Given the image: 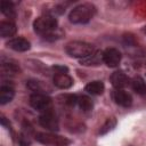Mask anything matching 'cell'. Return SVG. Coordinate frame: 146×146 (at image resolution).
<instances>
[{
    "mask_svg": "<svg viewBox=\"0 0 146 146\" xmlns=\"http://www.w3.org/2000/svg\"><path fill=\"white\" fill-rule=\"evenodd\" d=\"M0 9H1V13L8 17V18H15L16 17V13H15V9H14V6L11 2L9 1H6V0H2L1 3H0Z\"/></svg>",
    "mask_w": 146,
    "mask_h": 146,
    "instance_id": "e0dca14e",
    "label": "cell"
},
{
    "mask_svg": "<svg viewBox=\"0 0 146 146\" xmlns=\"http://www.w3.org/2000/svg\"><path fill=\"white\" fill-rule=\"evenodd\" d=\"M131 87L133 91L140 96H146V82L143 78L136 76L131 80Z\"/></svg>",
    "mask_w": 146,
    "mask_h": 146,
    "instance_id": "4fadbf2b",
    "label": "cell"
},
{
    "mask_svg": "<svg viewBox=\"0 0 146 146\" xmlns=\"http://www.w3.org/2000/svg\"><path fill=\"white\" fill-rule=\"evenodd\" d=\"M39 122L40 124L46 128L49 131H57L59 128V123L57 117L51 113V112H44L40 117H39Z\"/></svg>",
    "mask_w": 146,
    "mask_h": 146,
    "instance_id": "8992f818",
    "label": "cell"
},
{
    "mask_svg": "<svg viewBox=\"0 0 146 146\" xmlns=\"http://www.w3.org/2000/svg\"><path fill=\"white\" fill-rule=\"evenodd\" d=\"M34 31L44 38L54 35L57 30V19L51 15H43L38 17L33 23Z\"/></svg>",
    "mask_w": 146,
    "mask_h": 146,
    "instance_id": "7a4b0ae2",
    "label": "cell"
},
{
    "mask_svg": "<svg viewBox=\"0 0 146 146\" xmlns=\"http://www.w3.org/2000/svg\"><path fill=\"white\" fill-rule=\"evenodd\" d=\"M104 83L102 81H91L86 86V91L90 95H102L104 91Z\"/></svg>",
    "mask_w": 146,
    "mask_h": 146,
    "instance_id": "2e32d148",
    "label": "cell"
},
{
    "mask_svg": "<svg viewBox=\"0 0 146 146\" xmlns=\"http://www.w3.org/2000/svg\"><path fill=\"white\" fill-rule=\"evenodd\" d=\"M103 59L108 67H116L121 62V52L115 48H108L103 52Z\"/></svg>",
    "mask_w": 146,
    "mask_h": 146,
    "instance_id": "52a82bcc",
    "label": "cell"
},
{
    "mask_svg": "<svg viewBox=\"0 0 146 146\" xmlns=\"http://www.w3.org/2000/svg\"><path fill=\"white\" fill-rule=\"evenodd\" d=\"M27 87H29L32 91H35V94H43V86L41 84L40 81L31 80V81L27 82Z\"/></svg>",
    "mask_w": 146,
    "mask_h": 146,
    "instance_id": "ffe728a7",
    "label": "cell"
},
{
    "mask_svg": "<svg viewBox=\"0 0 146 146\" xmlns=\"http://www.w3.org/2000/svg\"><path fill=\"white\" fill-rule=\"evenodd\" d=\"M78 104H79V107L83 111V112H89L92 110V100L88 97V96H81L78 98Z\"/></svg>",
    "mask_w": 146,
    "mask_h": 146,
    "instance_id": "ac0fdd59",
    "label": "cell"
},
{
    "mask_svg": "<svg viewBox=\"0 0 146 146\" xmlns=\"http://www.w3.org/2000/svg\"><path fill=\"white\" fill-rule=\"evenodd\" d=\"M113 99L115 103L123 107H129L132 104V97L129 92H127L123 89H116L113 94Z\"/></svg>",
    "mask_w": 146,
    "mask_h": 146,
    "instance_id": "ba28073f",
    "label": "cell"
},
{
    "mask_svg": "<svg viewBox=\"0 0 146 146\" xmlns=\"http://www.w3.org/2000/svg\"><path fill=\"white\" fill-rule=\"evenodd\" d=\"M8 48L15 51H26L30 49V42L24 38H14L7 42Z\"/></svg>",
    "mask_w": 146,
    "mask_h": 146,
    "instance_id": "9c48e42d",
    "label": "cell"
},
{
    "mask_svg": "<svg viewBox=\"0 0 146 146\" xmlns=\"http://www.w3.org/2000/svg\"><path fill=\"white\" fill-rule=\"evenodd\" d=\"M36 141L44 144V145H52V146H67L71 141L62 136H57L54 133H46V132H39L35 135Z\"/></svg>",
    "mask_w": 146,
    "mask_h": 146,
    "instance_id": "277c9868",
    "label": "cell"
},
{
    "mask_svg": "<svg viewBox=\"0 0 146 146\" xmlns=\"http://www.w3.org/2000/svg\"><path fill=\"white\" fill-rule=\"evenodd\" d=\"M30 104L36 111L48 112L51 106V99L46 94H33L30 97Z\"/></svg>",
    "mask_w": 146,
    "mask_h": 146,
    "instance_id": "5b68a950",
    "label": "cell"
},
{
    "mask_svg": "<svg viewBox=\"0 0 146 146\" xmlns=\"http://www.w3.org/2000/svg\"><path fill=\"white\" fill-rule=\"evenodd\" d=\"M54 84L60 89H68L73 84V79L66 73H56L54 76Z\"/></svg>",
    "mask_w": 146,
    "mask_h": 146,
    "instance_id": "8fae6325",
    "label": "cell"
},
{
    "mask_svg": "<svg viewBox=\"0 0 146 146\" xmlns=\"http://www.w3.org/2000/svg\"><path fill=\"white\" fill-rule=\"evenodd\" d=\"M65 51L71 56V57H75V58H86L88 57L90 54H92L94 47L92 44L88 43V42H83V41H72L68 42L65 46Z\"/></svg>",
    "mask_w": 146,
    "mask_h": 146,
    "instance_id": "3957f363",
    "label": "cell"
},
{
    "mask_svg": "<svg viewBox=\"0 0 146 146\" xmlns=\"http://www.w3.org/2000/svg\"><path fill=\"white\" fill-rule=\"evenodd\" d=\"M115 125H116V120H115L114 117H108V119L105 121V123L100 127L99 133H100V135H105V133H107L108 131H111Z\"/></svg>",
    "mask_w": 146,
    "mask_h": 146,
    "instance_id": "d6986e66",
    "label": "cell"
},
{
    "mask_svg": "<svg viewBox=\"0 0 146 146\" xmlns=\"http://www.w3.org/2000/svg\"><path fill=\"white\" fill-rule=\"evenodd\" d=\"M14 95H15V92H14L13 88H10L8 86H2L0 88V104L5 105V104L11 102L14 98Z\"/></svg>",
    "mask_w": 146,
    "mask_h": 146,
    "instance_id": "9a60e30c",
    "label": "cell"
},
{
    "mask_svg": "<svg viewBox=\"0 0 146 146\" xmlns=\"http://www.w3.org/2000/svg\"><path fill=\"white\" fill-rule=\"evenodd\" d=\"M102 62H104V59H103V52L102 51H94L88 57L81 59V64L82 65H86V66L99 65Z\"/></svg>",
    "mask_w": 146,
    "mask_h": 146,
    "instance_id": "7c38bea8",
    "label": "cell"
},
{
    "mask_svg": "<svg viewBox=\"0 0 146 146\" xmlns=\"http://www.w3.org/2000/svg\"><path fill=\"white\" fill-rule=\"evenodd\" d=\"M96 14V8L91 3H81L73 8L68 15V18L74 24L88 23Z\"/></svg>",
    "mask_w": 146,
    "mask_h": 146,
    "instance_id": "6da1fadb",
    "label": "cell"
},
{
    "mask_svg": "<svg viewBox=\"0 0 146 146\" xmlns=\"http://www.w3.org/2000/svg\"><path fill=\"white\" fill-rule=\"evenodd\" d=\"M16 33V26L11 22H1L0 23V35L2 38L13 36Z\"/></svg>",
    "mask_w": 146,
    "mask_h": 146,
    "instance_id": "5bb4252c",
    "label": "cell"
},
{
    "mask_svg": "<svg viewBox=\"0 0 146 146\" xmlns=\"http://www.w3.org/2000/svg\"><path fill=\"white\" fill-rule=\"evenodd\" d=\"M111 82H112L114 88L123 89L124 87H127L129 84L130 80H129V78L123 72H114L111 75Z\"/></svg>",
    "mask_w": 146,
    "mask_h": 146,
    "instance_id": "30bf717a",
    "label": "cell"
},
{
    "mask_svg": "<svg viewBox=\"0 0 146 146\" xmlns=\"http://www.w3.org/2000/svg\"><path fill=\"white\" fill-rule=\"evenodd\" d=\"M144 33H146V26L144 27Z\"/></svg>",
    "mask_w": 146,
    "mask_h": 146,
    "instance_id": "44dd1931",
    "label": "cell"
}]
</instances>
